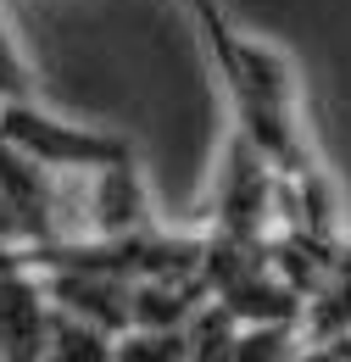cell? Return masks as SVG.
Wrapping results in <instances>:
<instances>
[{
	"instance_id": "8992f818",
	"label": "cell",
	"mask_w": 351,
	"mask_h": 362,
	"mask_svg": "<svg viewBox=\"0 0 351 362\" xmlns=\"http://www.w3.org/2000/svg\"><path fill=\"white\" fill-rule=\"evenodd\" d=\"M6 100H40V84H34V67H28V56H23L11 6L0 0V106H6Z\"/></svg>"
},
{
	"instance_id": "52a82bcc",
	"label": "cell",
	"mask_w": 351,
	"mask_h": 362,
	"mask_svg": "<svg viewBox=\"0 0 351 362\" xmlns=\"http://www.w3.org/2000/svg\"><path fill=\"white\" fill-rule=\"evenodd\" d=\"M112 362H190L184 329H129V334H117Z\"/></svg>"
},
{
	"instance_id": "ba28073f",
	"label": "cell",
	"mask_w": 351,
	"mask_h": 362,
	"mask_svg": "<svg viewBox=\"0 0 351 362\" xmlns=\"http://www.w3.org/2000/svg\"><path fill=\"white\" fill-rule=\"evenodd\" d=\"M17 240H28L23 223H17V212L6 206V195H0V245H17Z\"/></svg>"
},
{
	"instance_id": "277c9868",
	"label": "cell",
	"mask_w": 351,
	"mask_h": 362,
	"mask_svg": "<svg viewBox=\"0 0 351 362\" xmlns=\"http://www.w3.org/2000/svg\"><path fill=\"white\" fill-rule=\"evenodd\" d=\"M307 334L312 340H346L351 334V245L335 251V262L323 273L318 296L307 301Z\"/></svg>"
},
{
	"instance_id": "7a4b0ae2",
	"label": "cell",
	"mask_w": 351,
	"mask_h": 362,
	"mask_svg": "<svg viewBox=\"0 0 351 362\" xmlns=\"http://www.w3.org/2000/svg\"><path fill=\"white\" fill-rule=\"evenodd\" d=\"M156 228L151 218V201H145V184H139V162H117L95 179H79V234L89 240H129Z\"/></svg>"
},
{
	"instance_id": "6da1fadb",
	"label": "cell",
	"mask_w": 351,
	"mask_h": 362,
	"mask_svg": "<svg viewBox=\"0 0 351 362\" xmlns=\"http://www.w3.org/2000/svg\"><path fill=\"white\" fill-rule=\"evenodd\" d=\"M0 134L11 139L28 162H40L56 179H95L117 162H129L134 145L106 129H79L67 117H50L40 100H6L0 106Z\"/></svg>"
},
{
	"instance_id": "3957f363",
	"label": "cell",
	"mask_w": 351,
	"mask_h": 362,
	"mask_svg": "<svg viewBox=\"0 0 351 362\" xmlns=\"http://www.w3.org/2000/svg\"><path fill=\"white\" fill-rule=\"evenodd\" d=\"M56 301L40 273H0V362H45Z\"/></svg>"
},
{
	"instance_id": "5b68a950",
	"label": "cell",
	"mask_w": 351,
	"mask_h": 362,
	"mask_svg": "<svg viewBox=\"0 0 351 362\" xmlns=\"http://www.w3.org/2000/svg\"><path fill=\"white\" fill-rule=\"evenodd\" d=\"M112 357H117V334H106V329H95L73 313H56L45 362H112Z\"/></svg>"
}]
</instances>
